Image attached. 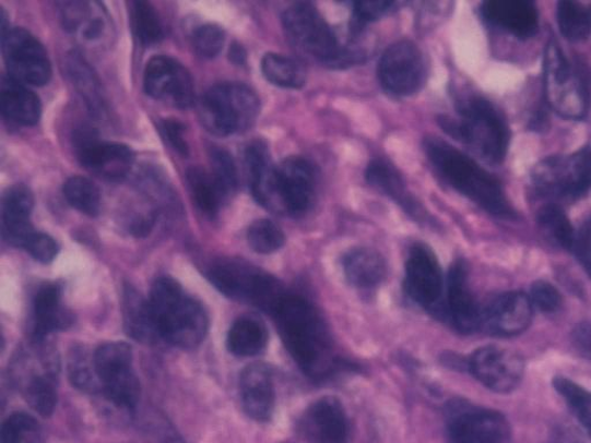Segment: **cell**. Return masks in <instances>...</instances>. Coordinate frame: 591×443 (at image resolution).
Returning <instances> with one entry per match:
<instances>
[{"label": "cell", "mask_w": 591, "mask_h": 443, "mask_svg": "<svg viewBox=\"0 0 591 443\" xmlns=\"http://www.w3.org/2000/svg\"><path fill=\"white\" fill-rule=\"evenodd\" d=\"M271 314L285 347L304 373L322 379L334 371L336 360L328 330L309 301L285 292Z\"/></svg>", "instance_id": "6da1fadb"}, {"label": "cell", "mask_w": 591, "mask_h": 443, "mask_svg": "<svg viewBox=\"0 0 591 443\" xmlns=\"http://www.w3.org/2000/svg\"><path fill=\"white\" fill-rule=\"evenodd\" d=\"M424 149L436 170L458 192L487 213L499 217L513 215L500 181L473 158L438 137L426 139Z\"/></svg>", "instance_id": "7a4b0ae2"}, {"label": "cell", "mask_w": 591, "mask_h": 443, "mask_svg": "<svg viewBox=\"0 0 591 443\" xmlns=\"http://www.w3.org/2000/svg\"><path fill=\"white\" fill-rule=\"evenodd\" d=\"M149 301L158 334L168 344L180 349H194L205 339L209 315L177 280L168 276L157 278Z\"/></svg>", "instance_id": "3957f363"}, {"label": "cell", "mask_w": 591, "mask_h": 443, "mask_svg": "<svg viewBox=\"0 0 591 443\" xmlns=\"http://www.w3.org/2000/svg\"><path fill=\"white\" fill-rule=\"evenodd\" d=\"M459 120L441 119L445 131L463 141L492 164H501L509 146L503 113L485 98L469 97L459 107Z\"/></svg>", "instance_id": "277c9868"}, {"label": "cell", "mask_w": 591, "mask_h": 443, "mask_svg": "<svg viewBox=\"0 0 591 443\" xmlns=\"http://www.w3.org/2000/svg\"><path fill=\"white\" fill-rule=\"evenodd\" d=\"M282 25L292 44L305 55L329 65H346L353 56L341 46L333 28L311 4L297 3L282 14Z\"/></svg>", "instance_id": "5b68a950"}, {"label": "cell", "mask_w": 591, "mask_h": 443, "mask_svg": "<svg viewBox=\"0 0 591 443\" xmlns=\"http://www.w3.org/2000/svg\"><path fill=\"white\" fill-rule=\"evenodd\" d=\"M544 92L547 104L560 117L582 120L590 108V95L586 80L560 49L549 41L543 59Z\"/></svg>", "instance_id": "8992f818"}, {"label": "cell", "mask_w": 591, "mask_h": 443, "mask_svg": "<svg viewBox=\"0 0 591 443\" xmlns=\"http://www.w3.org/2000/svg\"><path fill=\"white\" fill-rule=\"evenodd\" d=\"M260 103L248 86L236 83L212 87L200 104L203 125L220 136H228L250 129L259 115Z\"/></svg>", "instance_id": "52a82bcc"}, {"label": "cell", "mask_w": 591, "mask_h": 443, "mask_svg": "<svg viewBox=\"0 0 591 443\" xmlns=\"http://www.w3.org/2000/svg\"><path fill=\"white\" fill-rule=\"evenodd\" d=\"M537 194L555 200H577L591 190V147L541 160L530 172Z\"/></svg>", "instance_id": "ba28073f"}, {"label": "cell", "mask_w": 591, "mask_h": 443, "mask_svg": "<svg viewBox=\"0 0 591 443\" xmlns=\"http://www.w3.org/2000/svg\"><path fill=\"white\" fill-rule=\"evenodd\" d=\"M93 362L101 390L108 399L119 408H134L140 398V382L132 366L131 346L110 342L95 351Z\"/></svg>", "instance_id": "9c48e42d"}, {"label": "cell", "mask_w": 591, "mask_h": 443, "mask_svg": "<svg viewBox=\"0 0 591 443\" xmlns=\"http://www.w3.org/2000/svg\"><path fill=\"white\" fill-rule=\"evenodd\" d=\"M3 55L10 77L23 85L45 86L50 82V59L43 45L23 28L2 36Z\"/></svg>", "instance_id": "30bf717a"}, {"label": "cell", "mask_w": 591, "mask_h": 443, "mask_svg": "<svg viewBox=\"0 0 591 443\" xmlns=\"http://www.w3.org/2000/svg\"><path fill=\"white\" fill-rule=\"evenodd\" d=\"M378 75L382 88L394 96H411L425 82L426 65L422 51L411 41L392 45L382 55Z\"/></svg>", "instance_id": "8fae6325"}, {"label": "cell", "mask_w": 591, "mask_h": 443, "mask_svg": "<svg viewBox=\"0 0 591 443\" xmlns=\"http://www.w3.org/2000/svg\"><path fill=\"white\" fill-rule=\"evenodd\" d=\"M144 85L151 97L172 107L187 109L194 103L193 79L174 58H152L145 70Z\"/></svg>", "instance_id": "7c38bea8"}, {"label": "cell", "mask_w": 591, "mask_h": 443, "mask_svg": "<svg viewBox=\"0 0 591 443\" xmlns=\"http://www.w3.org/2000/svg\"><path fill=\"white\" fill-rule=\"evenodd\" d=\"M447 430L450 443H504L508 435L501 415L460 403L448 410Z\"/></svg>", "instance_id": "4fadbf2b"}, {"label": "cell", "mask_w": 591, "mask_h": 443, "mask_svg": "<svg viewBox=\"0 0 591 443\" xmlns=\"http://www.w3.org/2000/svg\"><path fill=\"white\" fill-rule=\"evenodd\" d=\"M469 370L487 390L506 394L519 387L524 364L518 354L492 346L481 348L472 355Z\"/></svg>", "instance_id": "5bb4252c"}, {"label": "cell", "mask_w": 591, "mask_h": 443, "mask_svg": "<svg viewBox=\"0 0 591 443\" xmlns=\"http://www.w3.org/2000/svg\"><path fill=\"white\" fill-rule=\"evenodd\" d=\"M279 193L283 214L300 216L315 201L317 178L309 160L292 156L277 167Z\"/></svg>", "instance_id": "9a60e30c"}, {"label": "cell", "mask_w": 591, "mask_h": 443, "mask_svg": "<svg viewBox=\"0 0 591 443\" xmlns=\"http://www.w3.org/2000/svg\"><path fill=\"white\" fill-rule=\"evenodd\" d=\"M405 285L417 304L430 309L437 306L444 288V279L435 253L424 246L412 249L406 260Z\"/></svg>", "instance_id": "2e32d148"}, {"label": "cell", "mask_w": 591, "mask_h": 443, "mask_svg": "<svg viewBox=\"0 0 591 443\" xmlns=\"http://www.w3.org/2000/svg\"><path fill=\"white\" fill-rule=\"evenodd\" d=\"M300 431L311 443H346L350 424L341 402L324 396L305 411L300 419Z\"/></svg>", "instance_id": "e0dca14e"}, {"label": "cell", "mask_w": 591, "mask_h": 443, "mask_svg": "<svg viewBox=\"0 0 591 443\" xmlns=\"http://www.w3.org/2000/svg\"><path fill=\"white\" fill-rule=\"evenodd\" d=\"M534 307L523 292H507L492 301L482 312V326L499 337L523 333L532 324Z\"/></svg>", "instance_id": "ac0fdd59"}, {"label": "cell", "mask_w": 591, "mask_h": 443, "mask_svg": "<svg viewBox=\"0 0 591 443\" xmlns=\"http://www.w3.org/2000/svg\"><path fill=\"white\" fill-rule=\"evenodd\" d=\"M78 155L81 165L92 173L119 180L127 177L134 163L133 152L125 145L99 143L92 134L84 133L78 143Z\"/></svg>", "instance_id": "d6986e66"}, {"label": "cell", "mask_w": 591, "mask_h": 443, "mask_svg": "<svg viewBox=\"0 0 591 443\" xmlns=\"http://www.w3.org/2000/svg\"><path fill=\"white\" fill-rule=\"evenodd\" d=\"M246 167L251 192L257 203L277 214H283L277 180V167L270 152L260 141L252 143L246 152Z\"/></svg>", "instance_id": "ffe728a7"}, {"label": "cell", "mask_w": 591, "mask_h": 443, "mask_svg": "<svg viewBox=\"0 0 591 443\" xmlns=\"http://www.w3.org/2000/svg\"><path fill=\"white\" fill-rule=\"evenodd\" d=\"M447 311L454 327L463 334H472L482 327V310L466 284V271L458 261L448 274Z\"/></svg>", "instance_id": "44dd1931"}, {"label": "cell", "mask_w": 591, "mask_h": 443, "mask_svg": "<svg viewBox=\"0 0 591 443\" xmlns=\"http://www.w3.org/2000/svg\"><path fill=\"white\" fill-rule=\"evenodd\" d=\"M482 14L486 22L527 39L539 31V12L532 2L527 0H490L482 5Z\"/></svg>", "instance_id": "7402d4cb"}, {"label": "cell", "mask_w": 591, "mask_h": 443, "mask_svg": "<svg viewBox=\"0 0 591 443\" xmlns=\"http://www.w3.org/2000/svg\"><path fill=\"white\" fill-rule=\"evenodd\" d=\"M244 410L255 420L267 421L274 411L275 390L272 372L267 366L252 364L240 375Z\"/></svg>", "instance_id": "603a6c76"}, {"label": "cell", "mask_w": 591, "mask_h": 443, "mask_svg": "<svg viewBox=\"0 0 591 443\" xmlns=\"http://www.w3.org/2000/svg\"><path fill=\"white\" fill-rule=\"evenodd\" d=\"M33 207V194L23 185L13 187L4 194L3 236L10 246L25 249L27 241L36 232L31 224Z\"/></svg>", "instance_id": "cb8c5ba5"}, {"label": "cell", "mask_w": 591, "mask_h": 443, "mask_svg": "<svg viewBox=\"0 0 591 443\" xmlns=\"http://www.w3.org/2000/svg\"><path fill=\"white\" fill-rule=\"evenodd\" d=\"M72 325V315L62 307V290L56 285L40 288L34 299V335L37 340Z\"/></svg>", "instance_id": "d4e9b609"}, {"label": "cell", "mask_w": 591, "mask_h": 443, "mask_svg": "<svg viewBox=\"0 0 591 443\" xmlns=\"http://www.w3.org/2000/svg\"><path fill=\"white\" fill-rule=\"evenodd\" d=\"M60 7L66 28L86 43H96L108 33V15L98 3L70 2Z\"/></svg>", "instance_id": "484cf974"}, {"label": "cell", "mask_w": 591, "mask_h": 443, "mask_svg": "<svg viewBox=\"0 0 591 443\" xmlns=\"http://www.w3.org/2000/svg\"><path fill=\"white\" fill-rule=\"evenodd\" d=\"M343 272L350 284L362 290L378 287L386 277L387 267L381 254L371 249L357 248L346 253Z\"/></svg>", "instance_id": "4316f807"}, {"label": "cell", "mask_w": 591, "mask_h": 443, "mask_svg": "<svg viewBox=\"0 0 591 443\" xmlns=\"http://www.w3.org/2000/svg\"><path fill=\"white\" fill-rule=\"evenodd\" d=\"M0 104L7 118L23 127H34L38 123L43 107L39 98L25 85L12 77H4Z\"/></svg>", "instance_id": "83f0119b"}, {"label": "cell", "mask_w": 591, "mask_h": 443, "mask_svg": "<svg viewBox=\"0 0 591 443\" xmlns=\"http://www.w3.org/2000/svg\"><path fill=\"white\" fill-rule=\"evenodd\" d=\"M267 274L240 264H224L215 267L210 277L213 285L224 295L252 301Z\"/></svg>", "instance_id": "f1b7e54d"}, {"label": "cell", "mask_w": 591, "mask_h": 443, "mask_svg": "<svg viewBox=\"0 0 591 443\" xmlns=\"http://www.w3.org/2000/svg\"><path fill=\"white\" fill-rule=\"evenodd\" d=\"M125 326L141 344H154L159 338L150 301L133 288H127L123 300Z\"/></svg>", "instance_id": "f546056e"}, {"label": "cell", "mask_w": 591, "mask_h": 443, "mask_svg": "<svg viewBox=\"0 0 591 443\" xmlns=\"http://www.w3.org/2000/svg\"><path fill=\"white\" fill-rule=\"evenodd\" d=\"M268 330L253 318H240L235 321L227 337L228 350L238 357H253L267 348Z\"/></svg>", "instance_id": "4dcf8cb0"}, {"label": "cell", "mask_w": 591, "mask_h": 443, "mask_svg": "<svg viewBox=\"0 0 591 443\" xmlns=\"http://www.w3.org/2000/svg\"><path fill=\"white\" fill-rule=\"evenodd\" d=\"M366 179L381 193L391 196L404 209L416 214V204L406 191L401 175L382 159H376L366 170Z\"/></svg>", "instance_id": "1f68e13d"}, {"label": "cell", "mask_w": 591, "mask_h": 443, "mask_svg": "<svg viewBox=\"0 0 591 443\" xmlns=\"http://www.w3.org/2000/svg\"><path fill=\"white\" fill-rule=\"evenodd\" d=\"M261 71L264 77L275 86L299 89L307 83V71L287 56L268 53L261 60Z\"/></svg>", "instance_id": "d6a6232c"}, {"label": "cell", "mask_w": 591, "mask_h": 443, "mask_svg": "<svg viewBox=\"0 0 591 443\" xmlns=\"http://www.w3.org/2000/svg\"><path fill=\"white\" fill-rule=\"evenodd\" d=\"M537 222L541 231L553 244L565 250L576 248L575 228L559 206L548 204L542 207L537 214Z\"/></svg>", "instance_id": "836d02e7"}, {"label": "cell", "mask_w": 591, "mask_h": 443, "mask_svg": "<svg viewBox=\"0 0 591 443\" xmlns=\"http://www.w3.org/2000/svg\"><path fill=\"white\" fill-rule=\"evenodd\" d=\"M557 20L562 35L570 43H582L591 35V7L578 2H560Z\"/></svg>", "instance_id": "e575fe53"}, {"label": "cell", "mask_w": 591, "mask_h": 443, "mask_svg": "<svg viewBox=\"0 0 591 443\" xmlns=\"http://www.w3.org/2000/svg\"><path fill=\"white\" fill-rule=\"evenodd\" d=\"M55 371L33 375L24 390L28 405L40 416L50 417L57 405V380Z\"/></svg>", "instance_id": "d590c367"}, {"label": "cell", "mask_w": 591, "mask_h": 443, "mask_svg": "<svg viewBox=\"0 0 591 443\" xmlns=\"http://www.w3.org/2000/svg\"><path fill=\"white\" fill-rule=\"evenodd\" d=\"M188 183L198 208L208 215H215L224 197L212 173L193 167L188 171Z\"/></svg>", "instance_id": "8d00e7d4"}, {"label": "cell", "mask_w": 591, "mask_h": 443, "mask_svg": "<svg viewBox=\"0 0 591 443\" xmlns=\"http://www.w3.org/2000/svg\"><path fill=\"white\" fill-rule=\"evenodd\" d=\"M64 196L68 203L88 216H96L101 209V192L86 177L74 176L64 184Z\"/></svg>", "instance_id": "74e56055"}, {"label": "cell", "mask_w": 591, "mask_h": 443, "mask_svg": "<svg viewBox=\"0 0 591 443\" xmlns=\"http://www.w3.org/2000/svg\"><path fill=\"white\" fill-rule=\"evenodd\" d=\"M132 26L142 45L151 46L161 41L165 33L158 13L151 3H132Z\"/></svg>", "instance_id": "f35d334b"}, {"label": "cell", "mask_w": 591, "mask_h": 443, "mask_svg": "<svg viewBox=\"0 0 591 443\" xmlns=\"http://www.w3.org/2000/svg\"><path fill=\"white\" fill-rule=\"evenodd\" d=\"M2 443H45L44 430L34 417L16 412L4 421Z\"/></svg>", "instance_id": "ab89813d"}, {"label": "cell", "mask_w": 591, "mask_h": 443, "mask_svg": "<svg viewBox=\"0 0 591 443\" xmlns=\"http://www.w3.org/2000/svg\"><path fill=\"white\" fill-rule=\"evenodd\" d=\"M554 386L591 438V393L567 378H556Z\"/></svg>", "instance_id": "60d3db41"}, {"label": "cell", "mask_w": 591, "mask_h": 443, "mask_svg": "<svg viewBox=\"0 0 591 443\" xmlns=\"http://www.w3.org/2000/svg\"><path fill=\"white\" fill-rule=\"evenodd\" d=\"M251 249L259 254H272L279 251L285 241L282 229L273 220L261 218L251 225L248 231Z\"/></svg>", "instance_id": "b9f144b4"}, {"label": "cell", "mask_w": 591, "mask_h": 443, "mask_svg": "<svg viewBox=\"0 0 591 443\" xmlns=\"http://www.w3.org/2000/svg\"><path fill=\"white\" fill-rule=\"evenodd\" d=\"M212 176L224 199L234 194L237 188V170L232 155L221 148H213L210 155Z\"/></svg>", "instance_id": "7bdbcfd3"}, {"label": "cell", "mask_w": 591, "mask_h": 443, "mask_svg": "<svg viewBox=\"0 0 591 443\" xmlns=\"http://www.w3.org/2000/svg\"><path fill=\"white\" fill-rule=\"evenodd\" d=\"M88 360L83 350H74L69 361L70 379L78 390L95 392L101 388V384L94 369V362L88 364Z\"/></svg>", "instance_id": "ee69618b"}, {"label": "cell", "mask_w": 591, "mask_h": 443, "mask_svg": "<svg viewBox=\"0 0 591 443\" xmlns=\"http://www.w3.org/2000/svg\"><path fill=\"white\" fill-rule=\"evenodd\" d=\"M224 41H226V34L216 25L200 27L193 37L197 53L206 59L217 57L223 49Z\"/></svg>", "instance_id": "f6af8a7d"}, {"label": "cell", "mask_w": 591, "mask_h": 443, "mask_svg": "<svg viewBox=\"0 0 591 443\" xmlns=\"http://www.w3.org/2000/svg\"><path fill=\"white\" fill-rule=\"evenodd\" d=\"M70 69L75 85L80 89L81 94L85 96L87 103L93 108L99 107V94L97 92L96 82L91 70L85 63H83V60L76 57L72 58Z\"/></svg>", "instance_id": "bcb514c9"}, {"label": "cell", "mask_w": 591, "mask_h": 443, "mask_svg": "<svg viewBox=\"0 0 591 443\" xmlns=\"http://www.w3.org/2000/svg\"><path fill=\"white\" fill-rule=\"evenodd\" d=\"M395 7L393 2H359L354 4L352 29L359 33L365 25L381 17Z\"/></svg>", "instance_id": "7dc6e473"}, {"label": "cell", "mask_w": 591, "mask_h": 443, "mask_svg": "<svg viewBox=\"0 0 591 443\" xmlns=\"http://www.w3.org/2000/svg\"><path fill=\"white\" fill-rule=\"evenodd\" d=\"M533 307L544 313L556 312L562 306V296L559 291L547 282L539 280L530 294Z\"/></svg>", "instance_id": "c3c4849f"}, {"label": "cell", "mask_w": 591, "mask_h": 443, "mask_svg": "<svg viewBox=\"0 0 591 443\" xmlns=\"http://www.w3.org/2000/svg\"><path fill=\"white\" fill-rule=\"evenodd\" d=\"M25 250L38 263L50 264L56 259L59 248L54 238L46 234L35 232L25 247Z\"/></svg>", "instance_id": "681fc988"}, {"label": "cell", "mask_w": 591, "mask_h": 443, "mask_svg": "<svg viewBox=\"0 0 591 443\" xmlns=\"http://www.w3.org/2000/svg\"><path fill=\"white\" fill-rule=\"evenodd\" d=\"M161 131L170 145L177 151L180 155L187 156L189 154V145L187 143L185 133L186 128L176 119H165L161 123Z\"/></svg>", "instance_id": "f907efd6"}, {"label": "cell", "mask_w": 591, "mask_h": 443, "mask_svg": "<svg viewBox=\"0 0 591 443\" xmlns=\"http://www.w3.org/2000/svg\"><path fill=\"white\" fill-rule=\"evenodd\" d=\"M579 258L589 275L591 276V219L577 235L576 248Z\"/></svg>", "instance_id": "816d5d0a"}, {"label": "cell", "mask_w": 591, "mask_h": 443, "mask_svg": "<svg viewBox=\"0 0 591 443\" xmlns=\"http://www.w3.org/2000/svg\"><path fill=\"white\" fill-rule=\"evenodd\" d=\"M246 58H247V53L246 51H244L241 46L234 45L231 48V59L233 60L235 64L243 65L244 63H246Z\"/></svg>", "instance_id": "f5cc1de1"}, {"label": "cell", "mask_w": 591, "mask_h": 443, "mask_svg": "<svg viewBox=\"0 0 591 443\" xmlns=\"http://www.w3.org/2000/svg\"><path fill=\"white\" fill-rule=\"evenodd\" d=\"M553 443H581V441H579L577 436L572 435V433L564 431V433L562 432L557 438H555Z\"/></svg>", "instance_id": "db71d44e"}, {"label": "cell", "mask_w": 591, "mask_h": 443, "mask_svg": "<svg viewBox=\"0 0 591 443\" xmlns=\"http://www.w3.org/2000/svg\"><path fill=\"white\" fill-rule=\"evenodd\" d=\"M166 443H185V442H182L180 439H177V438H170L167 440Z\"/></svg>", "instance_id": "11a10c76"}]
</instances>
